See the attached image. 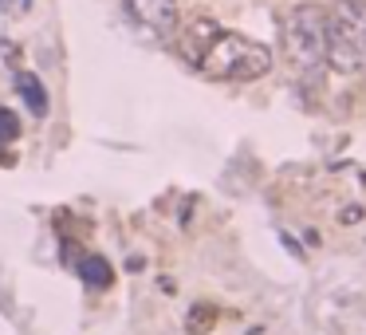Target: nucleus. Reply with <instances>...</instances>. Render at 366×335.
<instances>
[{"label": "nucleus", "mask_w": 366, "mask_h": 335, "mask_svg": "<svg viewBox=\"0 0 366 335\" xmlns=\"http://www.w3.org/2000/svg\"><path fill=\"white\" fill-rule=\"evenodd\" d=\"M197 68L209 79H221V83H252V79L268 75L272 71V52L264 43L248 40L240 32H217L209 40V48L201 52Z\"/></svg>", "instance_id": "f257e3e1"}, {"label": "nucleus", "mask_w": 366, "mask_h": 335, "mask_svg": "<svg viewBox=\"0 0 366 335\" xmlns=\"http://www.w3.org/2000/svg\"><path fill=\"white\" fill-rule=\"evenodd\" d=\"M327 63L339 75L366 71V0H339L327 12Z\"/></svg>", "instance_id": "f03ea898"}, {"label": "nucleus", "mask_w": 366, "mask_h": 335, "mask_svg": "<svg viewBox=\"0 0 366 335\" xmlns=\"http://www.w3.org/2000/svg\"><path fill=\"white\" fill-rule=\"evenodd\" d=\"M284 52L307 75L327 63V12L319 4H296L284 16Z\"/></svg>", "instance_id": "7ed1b4c3"}, {"label": "nucleus", "mask_w": 366, "mask_h": 335, "mask_svg": "<svg viewBox=\"0 0 366 335\" xmlns=\"http://www.w3.org/2000/svg\"><path fill=\"white\" fill-rule=\"evenodd\" d=\"M127 16L134 20L138 28H146L158 40H170L178 32L181 16H178V0H122Z\"/></svg>", "instance_id": "20e7f679"}, {"label": "nucleus", "mask_w": 366, "mask_h": 335, "mask_svg": "<svg viewBox=\"0 0 366 335\" xmlns=\"http://www.w3.org/2000/svg\"><path fill=\"white\" fill-rule=\"evenodd\" d=\"M217 32H221V28H217V20H209V16H197L193 24H189L185 32H181V40H178L181 55H185V60L197 68V60H201V52L209 48V40H213Z\"/></svg>", "instance_id": "39448f33"}, {"label": "nucleus", "mask_w": 366, "mask_h": 335, "mask_svg": "<svg viewBox=\"0 0 366 335\" xmlns=\"http://www.w3.org/2000/svg\"><path fill=\"white\" fill-rule=\"evenodd\" d=\"M16 91H20V99L28 103V111L32 115H48V91H43V83L32 75V71H20L16 75Z\"/></svg>", "instance_id": "423d86ee"}, {"label": "nucleus", "mask_w": 366, "mask_h": 335, "mask_svg": "<svg viewBox=\"0 0 366 335\" xmlns=\"http://www.w3.org/2000/svg\"><path fill=\"white\" fill-rule=\"evenodd\" d=\"M79 276H83V280L91 284V288H107V284L114 280V268H111V260H107V257L91 252V257L79 260Z\"/></svg>", "instance_id": "0eeeda50"}, {"label": "nucleus", "mask_w": 366, "mask_h": 335, "mask_svg": "<svg viewBox=\"0 0 366 335\" xmlns=\"http://www.w3.org/2000/svg\"><path fill=\"white\" fill-rule=\"evenodd\" d=\"M213 324H217V308H213V304H193V308H189V316H185V331L189 335L213 331Z\"/></svg>", "instance_id": "6e6552de"}, {"label": "nucleus", "mask_w": 366, "mask_h": 335, "mask_svg": "<svg viewBox=\"0 0 366 335\" xmlns=\"http://www.w3.org/2000/svg\"><path fill=\"white\" fill-rule=\"evenodd\" d=\"M16 134H20V119L9 107H0V142H16Z\"/></svg>", "instance_id": "1a4fd4ad"}, {"label": "nucleus", "mask_w": 366, "mask_h": 335, "mask_svg": "<svg viewBox=\"0 0 366 335\" xmlns=\"http://www.w3.org/2000/svg\"><path fill=\"white\" fill-rule=\"evenodd\" d=\"M339 221H343V225H355V221H362V206H350L347 213H339Z\"/></svg>", "instance_id": "9d476101"}, {"label": "nucleus", "mask_w": 366, "mask_h": 335, "mask_svg": "<svg viewBox=\"0 0 366 335\" xmlns=\"http://www.w3.org/2000/svg\"><path fill=\"white\" fill-rule=\"evenodd\" d=\"M127 268H130V272H142V268H146V257H130Z\"/></svg>", "instance_id": "9b49d317"}, {"label": "nucleus", "mask_w": 366, "mask_h": 335, "mask_svg": "<svg viewBox=\"0 0 366 335\" xmlns=\"http://www.w3.org/2000/svg\"><path fill=\"white\" fill-rule=\"evenodd\" d=\"M32 4H36V0H20V9H32Z\"/></svg>", "instance_id": "f8f14e48"}]
</instances>
